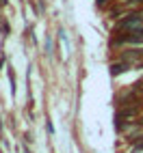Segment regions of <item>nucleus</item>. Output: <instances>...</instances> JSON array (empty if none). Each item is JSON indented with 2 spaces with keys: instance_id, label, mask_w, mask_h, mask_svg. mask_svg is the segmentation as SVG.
Here are the masks:
<instances>
[{
  "instance_id": "obj_1",
  "label": "nucleus",
  "mask_w": 143,
  "mask_h": 153,
  "mask_svg": "<svg viewBox=\"0 0 143 153\" xmlns=\"http://www.w3.org/2000/svg\"><path fill=\"white\" fill-rule=\"evenodd\" d=\"M117 28H121V30H137V28H143V13H130V15H126V17L117 24Z\"/></svg>"
},
{
  "instance_id": "obj_2",
  "label": "nucleus",
  "mask_w": 143,
  "mask_h": 153,
  "mask_svg": "<svg viewBox=\"0 0 143 153\" xmlns=\"http://www.w3.org/2000/svg\"><path fill=\"white\" fill-rule=\"evenodd\" d=\"M128 67H130L128 63H119V65H113V67H111V74H113V76H119V74H124V71H126Z\"/></svg>"
},
{
  "instance_id": "obj_3",
  "label": "nucleus",
  "mask_w": 143,
  "mask_h": 153,
  "mask_svg": "<svg viewBox=\"0 0 143 153\" xmlns=\"http://www.w3.org/2000/svg\"><path fill=\"white\" fill-rule=\"evenodd\" d=\"M143 56V50H130V52L128 54H124V60H137V58H141Z\"/></svg>"
}]
</instances>
